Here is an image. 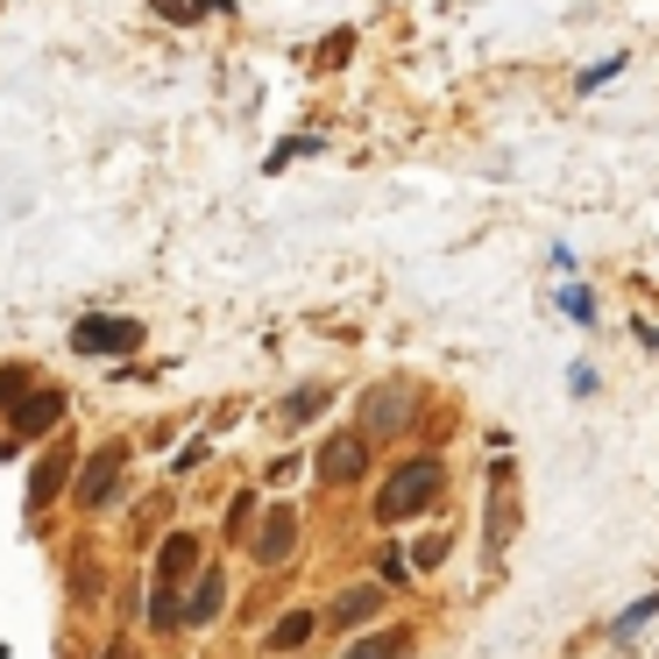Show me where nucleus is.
Masks as SVG:
<instances>
[{
  "label": "nucleus",
  "mask_w": 659,
  "mask_h": 659,
  "mask_svg": "<svg viewBox=\"0 0 659 659\" xmlns=\"http://www.w3.org/2000/svg\"><path fill=\"white\" fill-rule=\"evenodd\" d=\"M397 419H404V404H397L391 391H383V397L370 391V425H397Z\"/></svg>",
  "instance_id": "15"
},
{
  "label": "nucleus",
  "mask_w": 659,
  "mask_h": 659,
  "mask_svg": "<svg viewBox=\"0 0 659 659\" xmlns=\"http://www.w3.org/2000/svg\"><path fill=\"white\" fill-rule=\"evenodd\" d=\"M71 347H79V355H128V347H142V326H135V319H107V313H92V319H79Z\"/></svg>",
  "instance_id": "2"
},
{
  "label": "nucleus",
  "mask_w": 659,
  "mask_h": 659,
  "mask_svg": "<svg viewBox=\"0 0 659 659\" xmlns=\"http://www.w3.org/2000/svg\"><path fill=\"white\" fill-rule=\"evenodd\" d=\"M191 568H199V539H191V532H170L164 547H157V581H185Z\"/></svg>",
  "instance_id": "8"
},
{
  "label": "nucleus",
  "mask_w": 659,
  "mask_h": 659,
  "mask_svg": "<svg viewBox=\"0 0 659 659\" xmlns=\"http://www.w3.org/2000/svg\"><path fill=\"white\" fill-rule=\"evenodd\" d=\"M412 652V631H383V638H355L347 659H404Z\"/></svg>",
  "instance_id": "12"
},
{
  "label": "nucleus",
  "mask_w": 659,
  "mask_h": 659,
  "mask_svg": "<svg viewBox=\"0 0 659 659\" xmlns=\"http://www.w3.org/2000/svg\"><path fill=\"white\" fill-rule=\"evenodd\" d=\"M14 397H29V370H0V404H14Z\"/></svg>",
  "instance_id": "16"
},
{
  "label": "nucleus",
  "mask_w": 659,
  "mask_h": 659,
  "mask_svg": "<svg viewBox=\"0 0 659 659\" xmlns=\"http://www.w3.org/2000/svg\"><path fill=\"white\" fill-rule=\"evenodd\" d=\"M617 71H624V57H603V65H596L589 79H581V92H589V86H603V79H617Z\"/></svg>",
  "instance_id": "20"
},
{
  "label": "nucleus",
  "mask_w": 659,
  "mask_h": 659,
  "mask_svg": "<svg viewBox=\"0 0 659 659\" xmlns=\"http://www.w3.org/2000/svg\"><path fill=\"white\" fill-rule=\"evenodd\" d=\"M220 603H227V581L206 568L199 589H191V603H185V624H213V617H220Z\"/></svg>",
  "instance_id": "9"
},
{
  "label": "nucleus",
  "mask_w": 659,
  "mask_h": 659,
  "mask_svg": "<svg viewBox=\"0 0 659 659\" xmlns=\"http://www.w3.org/2000/svg\"><path fill=\"white\" fill-rule=\"evenodd\" d=\"M376 603H383V589H347L341 603H334V624H341V631L370 624V617H376Z\"/></svg>",
  "instance_id": "10"
},
{
  "label": "nucleus",
  "mask_w": 659,
  "mask_h": 659,
  "mask_svg": "<svg viewBox=\"0 0 659 659\" xmlns=\"http://www.w3.org/2000/svg\"><path fill=\"white\" fill-rule=\"evenodd\" d=\"M149 8H157L164 22H199L206 8H227V0H149Z\"/></svg>",
  "instance_id": "14"
},
{
  "label": "nucleus",
  "mask_w": 659,
  "mask_h": 659,
  "mask_svg": "<svg viewBox=\"0 0 659 659\" xmlns=\"http://www.w3.org/2000/svg\"><path fill=\"white\" fill-rule=\"evenodd\" d=\"M313 631H319V617H313V610H291V617H277V631H269V646H277V652H298V646H305Z\"/></svg>",
  "instance_id": "11"
},
{
  "label": "nucleus",
  "mask_w": 659,
  "mask_h": 659,
  "mask_svg": "<svg viewBox=\"0 0 659 659\" xmlns=\"http://www.w3.org/2000/svg\"><path fill=\"white\" fill-rule=\"evenodd\" d=\"M440 553H447V539H440V532H433V539H419V547H412V560H419V568H440Z\"/></svg>",
  "instance_id": "18"
},
{
  "label": "nucleus",
  "mask_w": 659,
  "mask_h": 659,
  "mask_svg": "<svg viewBox=\"0 0 659 659\" xmlns=\"http://www.w3.org/2000/svg\"><path fill=\"white\" fill-rule=\"evenodd\" d=\"M362 469H370V440H362V433H334L319 447V475L326 482H355Z\"/></svg>",
  "instance_id": "4"
},
{
  "label": "nucleus",
  "mask_w": 659,
  "mask_h": 659,
  "mask_svg": "<svg viewBox=\"0 0 659 659\" xmlns=\"http://www.w3.org/2000/svg\"><path fill=\"white\" fill-rule=\"evenodd\" d=\"M71 469H79V454H71V447H50L43 461H36V475H29V511H43V503L71 482Z\"/></svg>",
  "instance_id": "5"
},
{
  "label": "nucleus",
  "mask_w": 659,
  "mask_h": 659,
  "mask_svg": "<svg viewBox=\"0 0 659 659\" xmlns=\"http://www.w3.org/2000/svg\"><path fill=\"white\" fill-rule=\"evenodd\" d=\"M313 412H319V391H298V397L284 404V419H313Z\"/></svg>",
  "instance_id": "19"
},
{
  "label": "nucleus",
  "mask_w": 659,
  "mask_h": 659,
  "mask_svg": "<svg viewBox=\"0 0 659 659\" xmlns=\"http://www.w3.org/2000/svg\"><path fill=\"white\" fill-rule=\"evenodd\" d=\"M170 589H178V581H157V603H149V624H157V631L185 624V603H178V596H170Z\"/></svg>",
  "instance_id": "13"
},
{
  "label": "nucleus",
  "mask_w": 659,
  "mask_h": 659,
  "mask_svg": "<svg viewBox=\"0 0 659 659\" xmlns=\"http://www.w3.org/2000/svg\"><path fill=\"white\" fill-rule=\"evenodd\" d=\"M107 659H135V646H128V638H114V646H107Z\"/></svg>",
  "instance_id": "21"
},
{
  "label": "nucleus",
  "mask_w": 659,
  "mask_h": 659,
  "mask_svg": "<svg viewBox=\"0 0 659 659\" xmlns=\"http://www.w3.org/2000/svg\"><path fill=\"white\" fill-rule=\"evenodd\" d=\"M433 496H440V461H433V454H412V461H404V469L376 490V525H397V518L425 511Z\"/></svg>",
  "instance_id": "1"
},
{
  "label": "nucleus",
  "mask_w": 659,
  "mask_h": 659,
  "mask_svg": "<svg viewBox=\"0 0 659 659\" xmlns=\"http://www.w3.org/2000/svg\"><path fill=\"white\" fill-rule=\"evenodd\" d=\"M57 419H65V391H50V383L14 404V433H29V440H36V433H50Z\"/></svg>",
  "instance_id": "6"
},
{
  "label": "nucleus",
  "mask_w": 659,
  "mask_h": 659,
  "mask_svg": "<svg viewBox=\"0 0 659 659\" xmlns=\"http://www.w3.org/2000/svg\"><path fill=\"white\" fill-rule=\"evenodd\" d=\"M291 547H298V511H269V525L256 532V560L263 568H284Z\"/></svg>",
  "instance_id": "7"
},
{
  "label": "nucleus",
  "mask_w": 659,
  "mask_h": 659,
  "mask_svg": "<svg viewBox=\"0 0 659 659\" xmlns=\"http://www.w3.org/2000/svg\"><path fill=\"white\" fill-rule=\"evenodd\" d=\"M347 50H355V36H347V29H334V36H326V50H319V57H326V71H334Z\"/></svg>",
  "instance_id": "17"
},
{
  "label": "nucleus",
  "mask_w": 659,
  "mask_h": 659,
  "mask_svg": "<svg viewBox=\"0 0 659 659\" xmlns=\"http://www.w3.org/2000/svg\"><path fill=\"white\" fill-rule=\"evenodd\" d=\"M121 461H128V447L86 454V461H79V490H71V496H79L86 511H92V503H107V496H114V482H121Z\"/></svg>",
  "instance_id": "3"
}]
</instances>
